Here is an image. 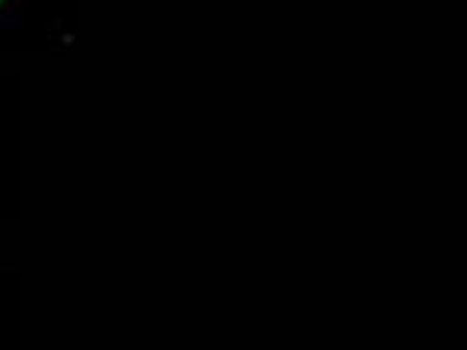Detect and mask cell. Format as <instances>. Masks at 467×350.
<instances>
[{"label":"cell","mask_w":467,"mask_h":350,"mask_svg":"<svg viewBox=\"0 0 467 350\" xmlns=\"http://www.w3.org/2000/svg\"><path fill=\"white\" fill-rule=\"evenodd\" d=\"M4 2H5V0H0V5H2V4H4Z\"/></svg>","instance_id":"1"}]
</instances>
